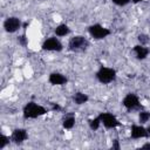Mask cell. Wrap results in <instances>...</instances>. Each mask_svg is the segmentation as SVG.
<instances>
[{
    "label": "cell",
    "instance_id": "6da1fadb",
    "mask_svg": "<svg viewBox=\"0 0 150 150\" xmlns=\"http://www.w3.org/2000/svg\"><path fill=\"white\" fill-rule=\"evenodd\" d=\"M47 111L48 110L45 107H42V105H40V104L35 103V102H28L23 107V110H22L23 117L26 120H28V118H36L39 116H42V115L47 114Z\"/></svg>",
    "mask_w": 150,
    "mask_h": 150
},
{
    "label": "cell",
    "instance_id": "7a4b0ae2",
    "mask_svg": "<svg viewBox=\"0 0 150 150\" xmlns=\"http://www.w3.org/2000/svg\"><path fill=\"white\" fill-rule=\"evenodd\" d=\"M88 47H89V41L82 35H75L68 42V49L70 52H83L88 49Z\"/></svg>",
    "mask_w": 150,
    "mask_h": 150
},
{
    "label": "cell",
    "instance_id": "3957f363",
    "mask_svg": "<svg viewBox=\"0 0 150 150\" xmlns=\"http://www.w3.org/2000/svg\"><path fill=\"white\" fill-rule=\"evenodd\" d=\"M96 79L103 84L111 83L116 80V70L109 67H101L96 73Z\"/></svg>",
    "mask_w": 150,
    "mask_h": 150
},
{
    "label": "cell",
    "instance_id": "277c9868",
    "mask_svg": "<svg viewBox=\"0 0 150 150\" xmlns=\"http://www.w3.org/2000/svg\"><path fill=\"white\" fill-rule=\"evenodd\" d=\"M122 104L129 110V111H131V110H142L143 109V107H142V104H141V102H139V98H138V96L137 95H135V94H132V93H129V94H127L125 96H124V98H123V101H122Z\"/></svg>",
    "mask_w": 150,
    "mask_h": 150
},
{
    "label": "cell",
    "instance_id": "5b68a950",
    "mask_svg": "<svg viewBox=\"0 0 150 150\" xmlns=\"http://www.w3.org/2000/svg\"><path fill=\"white\" fill-rule=\"evenodd\" d=\"M88 32H89V34H90L94 39H96V40H102V39L107 38L108 35H110V33H111L110 29L103 27V26L100 25V23H95V25L89 26V27H88Z\"/></svg>",
    "mask_w": 150,
    "mask_h": 150
},
{
    "label": "cell",
    "instance_id": "8992f818",
    "mask_svg": "<svg viewBox=\"0 0 150 150\" xmlns=\"http://www.w3.org/2000/svg\"><path fill=\"white\" fill-rule=\"evenodd\" d=\"M98 117L101 118V123L107 129H114V128H117L121 125V122L116 118V116L110 112H101L98 115Z\"/></svg>",
    "mask_w": 150,
    "mask_h": 150
},
{
    "label": "cell",
    "instance_id": "52a82bcc",
    "mask_svg": "<svg viewBox=\"0 0 150 150\" xmlns=\"http://www.w3.org/2000/svg\"><path fill=\"white\" fill-rule=\"evenodd\" d=\"M41 48L43 50H48V52H61L63 49V45L60 42L59 39H56L55 36H52V38H48L47 40H45Z\"/></svg>",
    "mask_w": 150,
    "mask_h": 150
},
{
    "label": "cell",
    "instance_id": "ba28073f",
    "mask_svg": "<svg viewBox=\"0 0 150 150\" xmlns=\"http://www.w3.org/2000/svg\"><path fill=\"white\" fill-rule=\"evenodd\" d=\"M21 28V20L16 16H9L4 21V29L7 33H15Z\"/></svg>",
    "mask_w": 150,
    "mask_h": 150
},
{
    "label": "cell",
    "instance_id": "9c48e42d",
    "mask_svg": "<svg viewBox=\"0 0 150 150\" xmlns=\"http://www.w3.org/2000/svg\"><path fill=\"white\" fill-rule=\"evenodd\" d=\"M27 138H28V134H27L26 129H22V128L14 129L11 135V142H13L14 144H21Z\"/></svg>",
    "mask_w": 150,
    "mask_h": 150
},
{
    "label": "cell",
    "instance_id": "30bf717a",
    "mask_svg": "<svg viewBox=\"0 0 150 150\" xmlns=\"http://www.w3.org/2000/svg\"><path fill=\"white\" fill-rule=\"evenodd\" d=\"M130 136L134 139H138V138H145V137H148L149 134H148V130L144 127L132 124L131 125V129H130Z\"/></svg>",
    "mask_w": 150,
    "mask_h": 150
},
{
    "label": "cell",
    "instance_id": "8fae6325",
    "mask_svg": "<svg viewBox=\"0 0 150 150\" xmlns=\"http://www.w3.org/2000/svg\"><path fill=\"white\" fill-rule=\"evenodd\" d=\"M48 81L53 86H62L68 82V79L60 73H52L48 77Z\"/></svg>",
    "mask_w": 150,
    "mask_h": 150
},
{
    "label": "cell",
    "instance_id": "7c38bea8",
    "mask_svg": "<svg viewBox=\"0 0 150 150\" xmlns=\"http://www.w3.org/2000/svg\"><path fill=\"white\" fill-rule=\"evenodd\" d=\"M132 52L136 54V57L138 60H144L149 53H150V49L145 46H142V45H136L134 48H132Z\"/></svg>",
    "mask_w": 150,
    "mask_h": 150
},
{
    "label": "cell",
    "instance_id": "4fadbf2b",
    "mask_svg": "<svg viewBox=\"0 0 150 150\" xmlns=\"http://www.w3.org/2000/svg\"><path fill=\"white\" fill-rule=\"evenodd\" d=\"M73 100H74V102H75L76 104L81 105V104H84L86 102H88L89 97H88L87 94H83V93H81V91H77V93L74 94Z\"/></svg>",
    "mask_w": 150,
    "mask_h": 150
},
{
    "label": "cell",
    "instance_id": "5bb4252c",
    "mask_svg": "<svg viewBox=\"0 0 150 150\" xmlns=\"http://www.w3.org/2000/svg\"><path fill=\"white\" fill-rule=\"evenodd\" d=\"M70 33V28L66 23H61L55 28V34L56 36H66Z\"/></svg>",
    "mask_w": 150,
    "mask_h": 150
},
{
    "label": "cell",
    "instance_id": "9a60e30c",
    "mask_svg": "<svg viewBox=\"0 0 150 150\" xmlns=\"http://www.w3.org/2000/svg\"><path fill=\"white\" fill-rule=\"evenodd\" d=\"M75 125V117L73 116V114H69L68 116H66V118L62 122V127L64 129H71Z\"/></svg>",
    "mask_w": 150,
    "mask_h": 150
},
{
    "label": "cell",
    "instance_id": "2e32d148",
    "mask_svg": "<svg viewBox=\"0 0 150 150\" xmlns=\"http://www.w3.org/2000/svg\"><path fill=\"white\" fill-rule=\"evenodd\" d=\"M101 124H102V123H101V118H100L98 116L95 117V118H93V120H89V127H90V129L94 130V131L97 130Z\"/></svg>",
    "mask_w": 150,
    "mask_h": 150
},
{
    "label": "cell",
    "instance_id": "e0dca14e",
    "mask_svg": "<svg viewBox=\"0 0 150 150\" xmlns=\"http://www.w3.org/2000/svg\"><path fill=\"white\" fill-rule=\"evenodd\" d=\"M138 120H139L141 123L148 122V121L150 120V111H144V110H142V111L139 112V115H138Z\"/></svg>",
    "mask_w": 150,
    "mask_h": 150
},
{
    "label": "cell",
    "instance_id": "ac0fdd59",
    "mask_svg": "<svg viewBox=\"0 0 150 150\" xmlns=\"http://www.w3.org/2000/svg\"><path fill=\"white\" fill-rule=\"evenodd\" d=\"M137 40L139 41V43H141L142 46H145V45H148V43L150 42V38H149V35H146V34H139V35L137 36Z\"/></svg>",
    "mask_w": 150,
    "mask_h": 150
},
{
    "label": "cell",
    "instance_id": "d6986e66",
    "mask_svg": "<svg viewBox=\"0 0 150 150\" xmlns=\"http://www.w3.org/2000/svg\"><path fill=\"white\" fill-rule=\"evenodd\" d=\"M9 142H11V137H7L4 134L0 135V149H4Z\"/></svg>",
    "mask_w": 150,
    "mask_h": 150
},
{
    "label": "cell",
    "instance_id": "ffe728a7",
    "mask_svg": "<svg viewBox=\"0 0 150 150\" xmlns=\"http://www.w3.org/2000/svg\"><path fill=\"white\" fill-rule=\"evenodd\" d=\"M18 42H19V45H20V46L26 47V46H27V43H28V40H27L26 35H25V34H22V35L18 36Z\"/></svg>",
    "mask_w": 150,
    "mask_h": 150
},
{
    "label": "cell",
    "instance_id": "44dd1931",
    "mask_svg": "<svg viewBox=\"0 0 150 150\" xmlns=\"http://www.w3.org/2000/svg\"><path fill=\"white\" fill-rule=\"evenodd\" d=\"M115 5H117V6H125V5H128L131 0H111Z\"/></svg>",
    "mask_w": 150,
    "mask_h": 150
},
{
    "label": "cell",
    "instance_id": "7402d4cb",
    "mask_svg": "<svg viewBox=\"0 0 150 150\" xmlns=\"http://www.w3.org/2000/svg\"><path fill=\"white\" fill-rule=\"evenodd\" d=\"M120 149H121V145H120L118 139H114L112 145H111V150H120Z\"/></svg>",
    "mask_w": 150,
    "mask_h": 150
},
{
    "label": "cell",
    "instance_id": "603a6c76",
    "mask_svg": "<svg viewBox=\"0 0 150 150\" xmlns=\"http://www.w3.org/2000/svg\"><path fill=\"white\" fill-rule=\"evenodd\" d=\"M50 105H52V110H54V111H60V110H62V107H61L60 104H57V103H50Z\"/></svg>",
    "mask_w": 150,
    "mask_h": 150
},
{
    "label": "cell",
    "instance_id": "cb8c5ba5",
    "mask_svg": "<svg viewBox=\"0 0 150 150\" xmlns=\"http://www.w3.org/2000/svg\"><path fill=\"white\" fill-rule=\"evenodd\" d=\"M141 149H148V150H150V143H145V144H143V145L141 146Z\"/></svg>",
    "mask_w": 150,
    "mask_h": 150
},
{
    "label": "cell",
    "instance_id": "d4e9b609",
    "mask_svg": "<svg viewBox=\"0 0 150 150\" xmlns=\"http://www.w3.org/2000/svg\"><path fill=\"white\" fill-rule=\"evenodd\" d=\"M134 4H138V2H141V1H143V0H131Z\"/></svg>",
    "mask_w": 150,
    "mask_h": 150
},
{
    "label": "cell",
    "instance_id": "484cf974",
    "mask_svg": "<svg viewBox=\"0 0 150 150\" xmlns=\"http://www.w3.org/2000/svg\"><path fill=\"white\" fill-rule=\"evenodd\" d=\"M146 130H148V134H149V136H150V125L146 128Z\"/></svg>",
    "mask_w": 150,
    "mask_h": 150
}]
</instances>
